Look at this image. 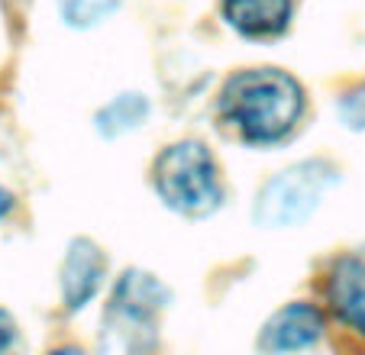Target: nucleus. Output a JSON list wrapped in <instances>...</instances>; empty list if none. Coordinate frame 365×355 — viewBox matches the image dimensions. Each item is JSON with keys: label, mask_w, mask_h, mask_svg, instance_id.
Masks as SVG:
<instances>
[{"label": "nucleus", "mask_w": 365, "mask_h": 355, "mask_svg": "<svg viewBox=\"0 0 365 355\" xmlns=\"http://www.w3.org/2000/svg\"><path fill=\"white\" fill-rule=\"evenodd\" d=\"M307 113V91L291 71L255 65L240 68L217 94V123L246 149L284 145Z\"/></svg>", "instance_id": "1"}, {"label": "nucleus", "mask_w": 365, "mask_h": 355, "mask_svg": "<svg viewBox=\"0 0 365 355\" xmlns=\"http://www.w3.org/2000/svg\"><path fill=\"white\" fill-rule=\"evenodd\" d=\"M152 191L165 210L185 220L214 217L227 200L223 171L210 145L200 139H175L155 155L149 171Z\"/></svg>", "instance_id": "2"}, {"label": "nucleus", "mask_w": 365, "mask_h": 355, "mask_svg": "<svg viewBox=\"0 0 365 355\" xmlns=\"http://www.w3.org/2000/svg\"><path fill=\"white\" fill-rule=\"evenodd\" d=\"M168 307L172 287L159 274L126 268L110 287L97 346L103 352H152L159 346V323Z\"/></svg>", "instance_id": "3"}, {"label": "nucleus", "mask_w": 365, "mask_h": 355, "mask_svg": "<svg viewBox=\"0 0 365 355\" xmlns=\"http://www.w3.org/2000/svg\"><path fill=\"white\" fill-rule=\"evenodd\" d=\"M339 185V168L327 158H301L265 181L252 200L259 230H297L320 210L324 197Z\"/></svg>", "instance_id": "4"}, {"label": "nucleus", "mask_w": 365, "mask_h": 355, "mask_svg": "<svg viewBox=\"0 0 365 355\" xmlns=\"http://www.w3.org/2000/svg\"><path fill=\"white\" fill-rule=\"evenodd\" d=\"M107 274H110V262L94 240H88V236L71 240L65 249L62 268H58V291H62L65 314H84L101 297Z\"/></svg>", "instance_id": "5"}, {"label": "nucleus", "mask_w": 365, "mask_h": 355, "mask_svg": "<svg viewBox=\"0 0 365 355\" xmlns=\"http://www.w3.org/2000/svg\"><path fill=\"white\" fill-rule=\"evenodd\" d=\"M327 336V317L317 304L310 301H291L278 307L269 320L262 323L255 336L259 352H307L317 349Z\"/></svg>", "instance_id": "6"}, {"label": "nucleus", "mask_w": 365, "mask_h": 355, "mask_svg": "<svg viewBox=\"0 0 365 355\" xmlns=\"http://www.w3.org/2000/svg\"><path fill=\"white\" fill-rule=\"evenodd\" d=\"M297 0H220V16L240 39L278 42L294 23Z\"/></svg>", "instance_id": "7"}, {"label": "nucleus", "mask_w": 365, "mask_h": 355, "mask_svg": "<svg viewBox=\"0 0 365 355\" xmlns=\"http://www.w3.org/2000/svg\"><path fill=\"white\" fill-rule=\"evenodd\" d=\"M324 291L339 326L365 339V252H349L333 262Z\"/></svg>", "instance_id": "8"}, {"label": "nucleus", "mask_w": 365, "mask_h": 355, "mask_svg": "<svg viewBox=\"0 0 365 355\" xmlns=\"http://www.w3.org/2000/svg\"><path fill=\"white\" fill-rule=\"evenodd\" d=\"M149 113H152V103L143 91H123V94L110 97L94 113V130L101 139H123L130 133L143 130Z\"/></svg>", "instance_id": "9"}, {"label": "nucleus", "mask_w": 365, "mask_h": 355, "mask_svg": "<svg viewBox=\"0 0 365 355\" xmlns=\"http://www.w3.org/2000/svg\"><path fill=\"white\" fill-rule=\"evenodd\" d=\"M123 7V0H58V16L68 29H94L107 23L117 10Z\"/></svg>", "instance_id": "10"}, {"label": "nucleus", "mask_w": 365, "mask_h": 355, "mask_svg": "<svg viewBox=\"0 0 365 355\" xmlns=\"http://www.w3.org/2000/svg\"><path fill=\"white\" fill-rule=\"evenodd\" d=\"M339 123L349 133H365V84H352L333 103Z\"/></svg>", "instance_id": "11"}, {"label": "nucleus", "mask_w": 365, "mask_h": 355, "mask_svg": "<svg viewBox=\"0 0 365 355\" xmlns=\"http://www.w3.org/2000/svg\"><path fill=\"white\" fill-rule=\"evenodd\" d=\"M16 320H14V314L10 310H4L0 307V352H7V349H14V342H16Z\"/></svg>", "instance_id": "12"}, {"label": "nucleus", "mask_w": 365, "mask_h": 355, "mask_svg": "<svg viewBox=\"0 0 365 355\" xmlns=\"http://www.w3.org/2000/svg\"><path fill=\"white\" fill-rule=\"evenodd\" d=\"M14 210H16V194L10 191V187L0 185V223H4V220H7Z\"/></svg>", "instance_id": "13"}]
</instances>
